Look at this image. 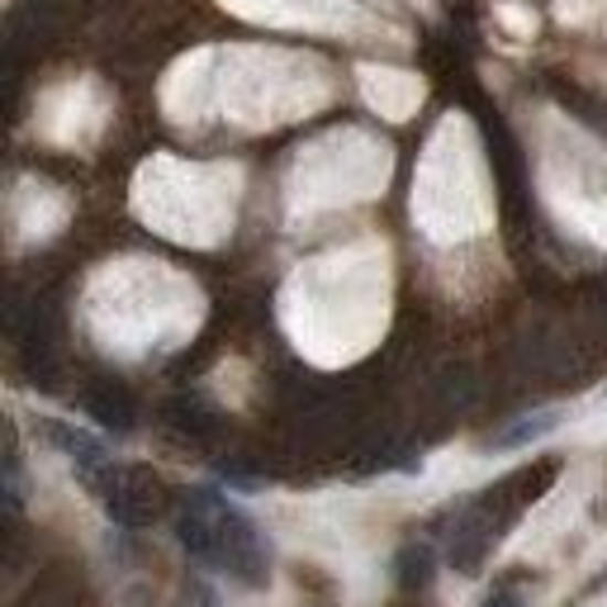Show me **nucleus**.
I'll return each mask as SVG.
<instances>
[{"label": "nucleus", "instance_id": "1", "mask_svg": "<svg viewBox=\"0 0 607 607\" xmlns=\"http://www.w3.org/2000/svg\"><path fill=\"white\" fill-rule=\"evenodd\" d=\"M175 536L181 546L204 565H219L223 574H233L237 584L257 588L266 584V546L262 532L252 526L247 513H237L228 499H219L214 489H190L185 513L175 518Z\"/></svg>", "mask_w": 607, "mask_h": 607}, {"label": "nucleus", "instance_id": "2", "mask_svg": "<svg viewBox=\"0 0 607 607\" xmlns=\"http://www.w3.org/2000/svg\"><path fill=\"white\" fill-rule=\"evenodd\" d=\"M43 433H47V441H53L57 451L67 456L72 466L82 470L86 479H90V475H100V470L109 466V451H105V441H100V437H90V433H82V427H67V423L47 418V423H43Z\"/></svg>", "mask_w": 607, "mask_h": 607}, {"label": "nucleus", "instance_id": "3", "mask_svg": "<svg viewBox=\"0 0 607 607\" xmlns=\"http://www.w3.org/2000/svg\"><path fill=\"white\" fill-rule=\"evenodd\" d=\"M561 423H565V408L526 413V418H518L513 427H503V433L489 441V451H522V446H532V441H541V437H551Z\"/></svg>", "mask_w": 607, "mask_h": 607}, {"label": "nucleus", "instance_id": "4", "mask_svg": "<svg viewBox=\"0 0 607 607\" xmlns=\"http://www.w3.org/2000/svg\"><path fill=\"white\" fill-rule=\"evenodd\" d=\"M484 607H526V598L518 594V588H499V594H489Z\"/></svg>", "mask_w": 607, "mask_h": 607}]
</instances>
